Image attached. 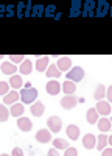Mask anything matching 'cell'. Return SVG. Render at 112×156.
<instances>
[{
    "mask_svg": "<svg viewBox=\"0 0 112 156\" xmlns=\"http://www.w3.org/2000/svg\"><path fill=\"white\" fill-rule=\"evenodd\" d=\"M22 84H23V81H22L20 75H11V78H9V86L11 87L19 89V87H22Z\"/></svg>",
    "mask_w": 112,
    "mask_h": 156,
    "instance_id": "cell-21",
    "label": "cell"
},
{
    "mask_svg": "<svg viewBox=\"0 0 112 156\" xmlns=\"http://www.w3.org/2000/svg\"><path fill=\"white\" fill-rule=\"evenodd\" d=\"M98 128H100V131L101 133H107L109 129H112V123L110 120L107 119V117H101V119H98Z\"/></svg>",
    "mask_w": 112,
    "mask_h": 156,
    "instance_id": "cell-11",
    "label": "cell"
},
{
    "mask_svg": "<svg viewBox=\"0 0 112 156\" xmlns=\"http://www.w3.org/2000/svg\"><path fill=\"white\" fill-rule=\"evenodd\" d=\"M47 125H48V128L52 129V131H55V133H59V131H61V128H62V122H61L59 117H56V115L48 117Z\"/></svg>",
    "mask_w": 112,
    "mask_h": 156,
    "instance_id": "cell-3",
    "label": "cell"
},
{
    "mask_svg": "<svg viewBox=\"0 0 112 156\" xmlns=\"http://www.w3.org/2000/svg\"><path fill=\"white\" fill-rule=\"evenodd\" d=\"M66 156H78V150L73 148V147H69L66 150Z\"/></svg>",
    "mask_w": 112,
    "mask_h": 156,
    "instance_id": "cell-28",
    "label": "cell"
},
{
    "mask_svg": "<svg viewBox=\"0 0 112 156\" xmlns=\"http://www.w3.org/2000/svg\"><path fill=\"white\" fill-rule=\"evenodd\" d=\"M95 109L98 111V114H101L103 117H107L110 114V105H109L107 101H104V100H98Z\"/></svg>",
    "mask_w": 112,
    "mask_h": 156,
    "instance_id": "cell-5",
    "label": "cell"
},
{
    "mask_svg": "<svg viewBox=\"0 0 112 156\" xmlns=\"http://www.w3.org/2000/svg\"><path fill=\"white\" fill-rule=\"evenodd\" d=\"M66 133H67V137L69 139L76 140L80 137V128H78V125H69L67 129H66Z\"/></svg>",
    "mask_w": 112,
    "mask_h": 156,
    "instance_id": "cell-12",
    "label": "cell"
},
{
    "mask_svg": "<svg viewBox=\"0 0 112 156\" xmlns=\"http://www.w3.org/2000/svg\"><path fill=\"white\" fill-rule=\"evenodd\" d=\"M76 103H78V98L73 97V95H66V97L61 98V106L64 108V109H72V108H75V106H76Z\"/></svg>",
    "mask_w": 112,
    "mask_h": 156,
    "instance_id": "cell-4",
    "label": "cell"
},
{
    "mask_svg": "<svg viewBox=\"0 0 112 156\" xmlns=\"http://www.w3.org/2000/svg\"><path fill=\"white\" fill-rule=\"evenodd\" d=\"M9 111L6 108V105H3V103H0V122H6L9 119Z\"/></svg>",
    "mask_w": 112,
    "mask_h": 156,
    "instance_id": "cell-24",
    "label": "cell"
},
{
    "mask_svg": "<svg viewBox=\"0 0 112 156\" xmlns=\"http://www.w3.org/2000/svg\"><path fill=\"white\" fill-rule=\"evenodd\" d=\"M36 139H37V142H41V144H47V142L52 140V134H50L48 129H39V131L36 133Z\"/></svg>",
    "mask_w": 112,
    "mask_h": 156,
    "instance_id": "cell-8",
    "label": "cell"
},
{
    "mask_svg": "<svg viewBox=\"0 0 112 156\" xmlns=\"http://www.w3.org/2000/svg\"><path fill=\"white\" fill-rule=\"evenodd\" d=\"M31 70H33V64H31V61L23 59V62L20 64V67H19V72H20L22 75H30Z\"/></svg>",
    "mask_w": 112,
    "mask_h": 156,
    "instance_id": "cell-16",
    "label": "cell"
},
{
    "mask_svg": "<svg viewBox=\"0 0 112 156\" xmlns=\"http://www.w3.org/2000/svg\"><path fill=\"white\" fill-rule=\"evenodd\" d=\"M47 156H59V153H58L56 148H53V150H48V154Z\"/></svg>",
    "mask_w": 112,
    "mask_h": 156,
    "instance_id": "cell-33",
    "label": "cell"
},
{
    "mask_svg": "<svg viewBox=\"0 0 112 156\" xmlns=\"http://www.w3.org/2000/svg\"><path fill=\"white\" fill-rule=\"evenodd\" d=\"M47 67H48V58H47V56L37 59V62H36V69H37V70L44 72V70H47Z\"/></svg>",
    "mask_w": 112,
    "mask_h": 156,
    "instance_id": "cell-23",
    "label": "cell"
},
{
    "mask_svg": "<svg viewBox=\"0 0 112 156\" xmlns=\"http://www.w3.org/2000/svg\"><path fill=\"white\" fill-rule=\"evenodd\" d=\"M61 86H62V90L66 92V95H73V92L76 90V84H75L73 81H70V80H67L66 83H62Z\"/></svg>",
    "mask_w": 112,
    "mask_h": 156,
    "instance_id": "cell-14",
    "label": "cell"
},
{
    "mask_svg": "<svg viewBox=\"0 0 112 156\" xmlns=\"http://www.w3.org/2000/svg\"><path fill=\"white\" fill-rule=\"evenodd\" d=\"M106 94H107V100L112 103V86H109V87H107V92H106Z\"/></svg>",
    "mask_w": 112,
    "mask_h": 156,
    "instance_id": "cell-32",
    "label": "cell"
},
{
    "mask_svg": "<svg viewBox=\"0 0 112 156\" xmlns=\"http://www.w3.org/2000/svg\"><path fill=\"white\" fill-rule=\"evenodd\" d=\"M101 156H112V148H104L101 151Z\"/></svg>",
    "mask_w": 112,
    "mask_h": 156,
    "instance_id": "cell-31",
    "label": "cell"
},
{
    "mask_svg": "<svg viewBox=\"0 0 112 156\" xmlns=\"http://www.w3.org/2000/svg\"><path fill=\"white\" fill-rule=\"evenodd\" d=\"M70 67H72V59H70V58L64 56V58H61V59H59V62H58V69H59L61 72L70 70Z\"/></svg>",
    "mask_w": 112,
    "mask_h": 156,
    "instance_id": "cell-15",
    "label": "cell"
},
{
    "mask_svg": "<svg viewBox=\"0 0 112 156\" xmlns=\"http://www.w3.org/2000/svg\"><path fill=\"white\" fill-rule=\"evenodd\" d=\"M17 126H19V129H22V131H31L33 123H31L30 119H27V117H19L17 119Z\"/></svg>",
    "mask_w": 112,
    "mask_h": 156,
    "instance_id": "cell-9",
    "label": "cell"
},
{
    "mask_svg": "<svg viewBox=\"0 0 112 156\" xmlns=\"http://www.w3.org/2000/svg\"><path fill=\"white\" fill-rule=\"evenodd\" d=\"M9 92V83L0 81V95H6Z\"/></svg>",
    "mask_w": 112,
    "mask_h": 156,
    "instance_id": "cell-27",
    "label": "cell"
},
{
    "mask_svg": "<svg viewBox=\"0 0 112 156\" xmlns=\"http://www.w3.org/2000/svg\"><path fill=\"white\" fill-rule=\"evenodd\" d=\"M36 97H37V90L34 87H31V84H28L25 89L20 90V98L23 103H31L36 100Z\"/></svg>",
    "mask_w": 112,
    "mask_h": 156,
    "instance_id": "cell-1",
    "label": "cell"
},
{
    "mask_svg": "<svg viewBox=\"0 0 112 156\" xmlns=\"http://www.w3.org/2000/svg\"><path fill=\"white\" fill-rule=\"evenodd\" d=\"M45 75L50 76V78H58V76H61V70L55 66V64H52V66H48V67H47Z\"/></svg>",
    "mask_w": 112,
    "mask_h": 156,
    "instance_id": "cell-18",
    "label": "cell"
},
{
    "mask_svg": "<svg viewBox=\"0 0 112 156\" xmlns=\"http://www.w3.org/2000/svg\"><path fill=\"white\" fill-rule=\"evenodd\" d=\"M9 59H11L12 62H23V56H22V55H12Z\"/></svg>",
    "mask_w": 112,
    "mask_h": 156,
    "instance_id": "cell-29",
    "label": "cell"
},
{
    "mask_svg": "<svg viewBox=\"0 0 112 156\" xmlns=\"http://www.w3.org/2000/svg\"><path fill=\"white\" fill-rule=\"evenodd\" d=\"M106 145H107V136L103 133V134H100V136H97V148L98 150H104L106 148Z\"/></svg>",
    "mask_w": 112,
    "mask_h": 156,
    "instance_id": "cell-19",
    "label": "cell"
},
{
    "mask_svg": "<svg viewBox=\"0 0 112 156\" xmlns=\"http://www.w3.org/2000/svg\"><path fill=\"white\" fill-rule=\"evenodd\" d=\"M19 100V92L17 90H11V92H8L5 97H3V105H14V103Z\"/></svg>",
    "mask_w": 112,
    "mask_h": 156,
    "instance_id": "cell-10",
    "label": "cell"
},
{
    "mask_svg": "<svg viewBox=\"0 0 112 156\" xmlns=\"http://www.w3.org/2000/svg\"><path fill=\"white\" fill-rule=\"evenodd\" d=\"M2 72L6 75H14L16 73V66L11 62H2Z\"/></svg>",
    "mask_w": 112,
    "mask_h": 156,
    "instance_id": "cell-22",
    "label": "cell"
},
{
    "mask_svg": "<svg viewBox=\"0 0 112 156\" xmlns=\"http://www.w3.org/2000/svg\"><path fill=\"white\" fill-rule=\"evenodd\" d=\"M98 111L95 109V108H90L89 111H87V115H86V119H87V122H89V123H97L98 122Z\"/></svg>",
    "mask_w": 112,
    "mask_h": 156,
    "instance_id": "cell-17",
    "label": "cell"
},
{
    "mask_svg": "<svg viewBox=\"0 0 112 156\" xmlns=\"http://www.w3.org/2000/svg\"><path fill=\"white\" fill-rule=\"evenodd\" d=\"M47 92L50 94V95H58L59 92H61V89H62V86L56 81V80H52V81H48L47 83Z\"/></svg>",
    "mask_w": 112,
    "mask_h": 156,
    "instance_id": "cell-6",
    "label": "cell"
},
{
    "mask_svg": "<svg viewBox=\"0 0 112 156\" xmlns=\"http://www.w3.org/2000/svg\"><path fill=\"white\" fill-rule=\"evenodd\" d=\"M107 144L112 147V136H107Z\"/></svg>",
    "mask_w": 112,
    "mask_h": 156,
    "instance_id": "cell-34",
    "label": "cell"
},
{
    "mask_svg": "<svg viewBox=\"0 0 112 156\" xmlns=\"http://www.w3.org/2000/svg\"><path fill=\"white\" fill-rule=\"evenodd\" d=\"M44 111H45L44 103H41V101H34L33 105H31V114L36 115V117H41L44 114Z\"/></svg>",
    "mask_w": 112,
    "mask_h": 156,
    "instance_id": "cell-13",
    "label": "cell"
},
{
    "mask_svg": "<svg viewBox=\"0 0 112 156\" xmlns=\"http://www.w3.org/2000/svg\"><path fill=\"white\" fill-rule=\"evenodd\" d=\"M83 145H84L86 148H89V150H92L93 147H97V136L92 134V133L86 134V136L83 137Z\"/></svg>",
    "mask_w": 112,
    "mask_h": 156,
    "instance_id": "cell-7",
    "label": "cell"
},
{
    "mask_svg": "<svg viewBox=\"0 0 112 156\" xmlns=\"http://www.w3.org/2000/svg\"><path fill=\"white\" fill-rule=\"evenodd\" d=\"M67 78L70 81H81L83 78H84V70L81 69V67H72L70 70H69V75H67Z\"/></svg>",
    "mask_w": 112,
    "mask_h": 156,
    "instance_id": "cell-2",
    "label": "cell"
},
{
    "mask_svg": "<svg viewBox=\"0 0 112 156\" xmlns=\"http://www.w3.org/2000/svg\"><path fill=\"white\" fill-rule=\"evenodd\" d=\"M104 94H106V87H104L103 84H100V86L97 87V90H95V94H93V97H95L97 100H103Z\"/></svg>",
    "mask_w": 112,
    "mask_h": 156,
    "instance_id": "cell-26",
    "label": "cell"
},
{
    "mask_svg": "<svg viewBox=\"0 0 112 156\" xmlns=\"http://www.w3.org/2000/svg\"><path fill=\"white\" fill-rule=\"evenodd\" d=\"M9 114L19 119V115L23 114V105H20V103H14V105L11 106V109H9Z\"/></svg>",
    "mask_w": 112,
    "mask_h": 156,
    "instance_id": "cell-20",
    "label": "cell"
},
{
    "mask_svg": "<svg viewBox=\"0 0 112 156\" xmlns=\"http://www.w3.org/2000/svg\"><path fill=\"white\" fill-rule=\"evenodd\" d=\"M11 156H23V151L19 148V147H16L14 150H12V154Z\"/></svg>",
    "mask_w": 112,
    "mask_h": 156,
    "instance_id": "cell-30",
    "label": "cell"
},
{
    "mask_svg": "<svg viewBox=\"0 0 112 156\" xmlns=\"http://www.w3.org/2000/svg\"><path fill=\"white\" fill-rule=\"evenodd\" d=\"M0 156H9V154H6V153H3V154H0Z\"/></svg>",
    "mask_w": 112,
    "mask_h": 156,
    "instance_id": "cell-35",
    "label": "cell"
},
{
    "mask_svg": "<svg viewBox=\"0 0 112 156\" xmlns=\"http://www.w3.org/2000/svg\"><path fill=\"white\" fill-rule=\"evenodd\" d=\"M53 145L56 150H67L69 148V142L64 139H55L53 140Z\"/></svg>",
    "mask_w": 112,
    "mask_h": 156,
    "instance_id": "cell-25",
    "label": "cell"
}]
</instances>
